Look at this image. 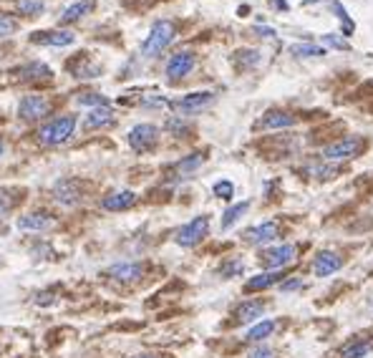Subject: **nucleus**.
Returning <instances> with one entry per match:
<instances>
[{
	"mask_svg": "<svg viewBox=\"0 0 373 358\" xmlns=\"http://www.w3.org/2000/svg\"><path fill=\"white\" fill-rule=\"evenodd\" d=\"M366 149V142L361 137H346V139H338V142H333L323 149V159L325 162H346V159H356L363 154Z\"/></svg>",
	"mask_w": 373,
	"mask_h": 358,
	"instance_id": "3",
	"label": "nucleus"
},
{
	"mask_svg": "<svg viewBox=\"0 0 373 358\" xmlns=\"http://www.w3.org/2000/svg\"><path fill=\"white\" fill-rule=\"evenodd\" d=\"M248 358H277V356L272 348H268V346H255V348L248 353Z\"/></svg>",
	"mask_w": 373,
	"mask_h": 358,
	"instance_id": "38",
	"label": "nucleus"
},
{
	"mask_svg": "<svg viewBox=\"0 0 373 358\" xmlns=\"http://www.w3.org/2000/svg\"><path fill=\"white\" fill-rule=\"evenodd\" d=\"M91 8H94V3H91V0H78V3H71L69 8H63L61 23H63V26H69V23L81 21L83 15L91 13Z\"/></svg>",
	"mask_w": 373,
	"mask_h": 358,
	"instance_id": "22",
	"label": "nucleus"
},
{
	"mask_svg": "<svg viewBox=\"0 0 373 358\" xmlns=\"http://www.w3.org/2000/svg\"><path fill=\"white\" fill-rule=\"evenodd\" d=\"M283 270H268V273H260V275L250 278L248 282H245V293H257V290H268L272 288V285H277V282L283 280Z\"/></svg>",
	"mask_w": 373,
	"mask_h": 358,
	"instance_id": "18",
	"label": "nucleus"
},
{
	"mask_svg": "<svg viewBox=\"0 0 373 358\" xmlns=\"http://www.w3.org/2000/svg\"><path fill=\"white\" fill-rule=\"evenodd\" d=\"M297 255V248L295 245H275V248L265 250L263 255H260V260H263V265L268 270H280L285 268L288 262H293Z\"/></svg>",
	"mask_w": 373,
	"mask_h": 358,
	"instance_id": "8",
	"label": "nucleus"
},
{
	"mask_svg": "<svg viewBox=\"0 0 373 358\" xmlns=\"http://www.w3.org/2000/svg\"><path fill=\"white\" fill-rule=\"evenodd\" d=\"M290 56L313 58V56H325V51L318 49V46H313V43H295V46H290Z\"/></svg>",
	"mask_w": 373,
	"mask_h": 358,
	"instance_id": "27",
	"label": "nucleus"
},
{
	"mask_svg": "<svg viewBox=\"0 0 373 358\" xmlns=\"http://www.w3.org/2000/svg\"><path fill=\"white\" fill-rule=\"evenodd\" d=\"M15 228L21 232H46L53 228V217L49 212H28L15 220Z\"/></svg>",
	"mask_w": 373,
	"mask_h": 358,
	"instance_id": "13",
	"label": "nucleus"
},
{
	"mask_svg": "<svg viewBox=\"0 0 373 358\" xmlns=\"http://www.w3.org/2000/svg\"><path fill=\"white\" fill-rule=\"evenodd\" d=\"M53 200L63 207H73L81 202V187L76 179H58L53 185Z\"/></svg>",
	"mask_w": 373,
	"mask_h": 358,
	"instance_id": "10",
	"label": "nucleus"
},
{
	"mask_svg": "<svg viewBox=\"0 0 373 358\" xmlns=\"http://www.w3.org/2000/svg\"><path fill=\"white\" fill-rule=\"evenodd\" d=\"M15 31H18V23H15L10 15L0 13V38H8V35H13Z\"/></svg>",
	"mask_w": 373,
	"mask_h": 358,
	"instance_id": "34",
	"label": "nucleus"
},
{
	"mask_svg": "<svg viewBox=\"0 0 373 358\" xmlns=\"http://www.w3.org/2000/svg\"><path fill=\"white\" fill-rule=\"evenodd\" d=\"M212 101H214L212 91H194V94L182 96L180 101H174V109L180 111V114H197V111L207 109Z\"/></svg>",
	"mask_w": 373,
	"mask_h": 358,
	"instance_id": "11",
	"label": "nucleus"
},
{
	"mask_svg": "<svg viewBox=\"0 0 373 358\" xmlns=\"http://www.w3.org/2000/svg\"><path fill=\"white\" fill-rule=\"evenodd\" d=\"M51 114V101L41 94H28L18 103V117L23 121H38V119L49 117Z\"/></svg>",
	"mask_w": 373,
	"mask_h": 358,
	"instance_id": "5",
	"label": "nucleus"
},
{
	"mask_svg": "<svg viewBox=\"0 0 373 358\" xmlns=\"http://www.w3.org/2000/svg\"><path fill=\"white\" fill-rule=\"evenodd\" d=\"M197 66V58H194L192 51H177L174 56H169V61H166V78L169 81H180V78L189 76L192 69Z\"/></svg>",
	"mask_w": 373,
	"mask_h": 358,
	"instance_id": "6",
	"label": "nucleus"
},
{
	"mask_svg": "<svg viewBox=\"0 0 373 358\" xmlns=\"http://www.w3.org/2000/svg\"><path fill=\"white\" fill-rule=\"evenodd\" d=\"M295 124V117L288 114V111H268L260 121H257V129H288V126Z\"/></svg>",
	"mask_w": 373,
	"mask_h": 358,
	"instance_id": "19",
	"label": "nucleus"
},
{
	"mask_svg": "<svg viewBox=\"0 0 373 358\" xmlns=\"http://www.w3.org/2000/svg\"><path fill=\"white\" fill-rule=\"evenodd\" d=\"M46 10V6H43L41 0H18V13L21 15H38V13H43Z\"/></svg>",
	"mask_w": 373,
	"mask_h": 358,
	"instance_id": "28",
	"label": "nucleus"
},
{
	"mask_svg": "<svg viewBox=\"0 0 373 358\" xmlns=\"http://www.w3.org/2000/svg\"><path fill=\"white\" fill-rule=\"evenodd\" d=\"M73 131H76V117H55L51 119L49 124H43L38 129V142L46 146H58V144H66L71 137H73Z\"/></svg>",
	"mask_w": 373,
	"mask_h": 358,
	"instance_id": "1",
	"label": "nucleus"
},
{
	"mask_svg": "<svg viewBox=\"0 0 373 358\" xmlns=\"http://www.w3.org/2000/svg\"><path fill=\"white\" fill-rule=\"evenodd\" d=\"M207 232H209V217L207 214H200V217H194V220H189L186 225H182V228L177 230L174 242H177L180 248H194V245H200V242L207 237Z\"/></svg>",
	"mask_w": 373,
	"mask_h": 358,
	"instance_id": "4",
	"label": "nucleus"
},
{
	"mask_svg": "<svg viewBox=\"0 0 373 358\" xmlns=\"http://www.w3.org/2000/svg\"><path fill=\"white\" fill-rule=\"evenodd\" d=\"M305 3H320V0H305Z\"/></svg>",
	"mask_w": 373,
	"mask_h": 358,
	"instance_id": "44",
	"label": "nucleus"
},
{
	"mask_svg": "<svg viewBox=\"0 0 373 358\" xmlns=\"http://www.w3.org/2000/svg\"><path fill=\"white\" fill-rule=\"evenodd\" d=\"M333 10H336V13H338L340 23H343V31H346V33H353V23L348 21V13H346V8L340 6L338 0H333Z\"/></svg>",
	"mask_w": 373,
	"mask_h": 358,
	"instance_id": "36",
	"label": "nucleus"
},
{
	"mask_svg": "<svg viewBox=\"0 0 373 358\" xmlns=\"http://www.w3.org/2000/svg\"><path fill=\"white\" fill-rule=\"evenodd\" d=\"M343 268V257L338 253H333V250H320L315 260H313V275L318 278H328L333 273H338Z\"/></svg>",
	"mask_w": 373,
	"mask_h": 358,
	"instance_id": "12",
	"label": "nucleus"
},
{
	"mask_svg": "<svg viewBox=\"0 0 373 358\" xmlns=\"http://www.w3.org/2000/svg\"><path fill=\"white\" fill-rule=\"evenodd\" d=\"M177 38V28L172 21H157L146 35V41L141 43V56L144 58H157L162 51L169 49V43Z\"/></svg>",
	"mask_w": 373,
	"mask_h": 358,
	"instance_id": "2",
	"label": "nucleus"
},
{
	"mask_svg": "<svg viewBox=\"0 0 373 358\" xmlns=\"http://www.w3.org/2000/svg\"><path fill=\"white\" fill-rule=\"evenodd\" d=\"M31 43H41V46H51V49H66L76 43V33L73 31H38L31 35Z\"/></svg>",
	"mask_w": 373,
	"mask_h": 358,
	"instance_id": "9",
	"label": "nucleus"
},
{
	"mask_svg": "<svg viewBox=\"0 0 373 358\" xmlns=\"http://www.w3.org/2000/svg\"><path fill=\"white\" fill-rule=\"evenodd\" d=\"M242 270H245V262H242L240 257H232V260H227L220 268V275L222 278H235V275H240Z\"/></svg>",
	"mask_w": 373,
	"mask_h": 358,
	"instance_id": "29",
	"label": "nucleus"
},
{
	"mask_svg": "<svg viewBox=\"0 0 373 358\" xmlns=\"http://www.w3.org/2000/svg\"><path fill=\"white\" fill-rule=\"evenodd\" d=\"M297 288H303V282H300V280H285V282H280V290H285V293H288V290H297Z\"/></svg>",
	"mask_w": 373,
	"mask_h": 358,
	"instance_id": "39",
	"label": "nucleus"
},
{
	"mask_svg": "<svg viewBox=\"0 0 373 358\" xmlns=\"http://www.w3.org/2000/svg\"><path fill=\"white\" fill-rule=\"evenodd\" d=\"M373 351V338L353 336L338 348V358H366Z\"/></svg>",
	"mask_w": 373,
	"mask_h": 358,
	"instance_id": "14",
	"label": "nucleus"
},
{
	"mask_svg": "<svg viewBox=\"0 0 373 358\" xmlns=\"http://www.w3.org/2000/svg\"><path fill=\"white\" fill-rule=\"evenodd\" d=\"M255 33H260L263 38H275V28H265V26H257Z\"/></svg>",
	"mask_w": 373,
	"mask_h": 358,
	"instance_id": "40",
	"label": "nucleus"
},
{
	"mask_svg": "<svg viewBox=\"0 0 373 358\" xmlns=\"http://www.w3.org/2000/svg\"><path fill=\"white\" fill-rule=\"evenodd\" d=\"M320 41H323L325 46H331V49H336V51H348V49H351V43H348V41H340L338 35H333V33L320 35Z\"/></svg>",
	"mask_w": 373,
	"mask_h": 358,
	"instance_id": "35",
	"label": "nucleus"
},
{
	"mask_svg": "<svg viewBox=\"0 0 373 358\" xmlns=\"http://www.w3.org/2000/svg\"><path fill=\"white\" fill-rule=\"evenodd\" d=\"M275 331H277V321H257V323L245 333V341H250V343H260V341L270 338Z\"/></svg>",
	"mask_w": 373,
	"mask_h": 358,
	"instance_id": "23",
	"label": "nucleus"
},
{
	"mask_svg": "<svg viewBox=\"0 0 373 358\" xmlns=\"http://www.w3.org/2000/svg\"><path fill=\"white\" fill-rule=\"evenodd\" d=\"M134 205H137V194L132 189H119V192L106 194L104 200H101V207H104L106 212H124V210H129Z\"/></svg>",
	"mask_w": 373,
	"mask_h": 358,
	"instance_id": "17",
	"label": "nucleus"
},
{
	"mask_svg": "<svg viewBox=\"0 0 373 358\" xmlns=\"http://www.w3.org/2000/svg\"><path fill=\"white\" fill-rule=\"evenodd\" d=\"M114 121V111L111 106H98V109H91L83 119V129L89 131H96V129H104Z\"/></svg>",
	"mask_w": 373,
	"mask_h": 358,
	"instance_id": "21",
	"label": "nucleus"
},
{
	"mask_svg": "<svg viewBox=\"0 0 373 358\" xmlns=\"http://www.w3.org/2000/svg\"><path fill=\"white\" fill-rule=\"evenodd\" d=\"M265 303L263 300H245L235 308V321L237 323H255L257 318H263Z\"/></svg>",
	"mask_w": 373,
	"mask_h": 358,
	"instance_id": "20",
	"label": "nucleus"
},
{
	"mask_svg": "<svg viewBox=\"0 0 373 358\" xmlns=\"http://www.w3.org/2000/svg\"><path fill=\"white\" fill-rule=\"evenodd\" d=\"M134 358H169V356H157V353H144V356H134Z\"/></svg>",
	"mask_w": 373,
	"mask_h": 358,
	"instance_id": "42",
	"label": "nucleus"
},
{
	"mask_svg": "<svg viewBox=\"0 0 373 358\" xmlns=\"http://www.w3.org/2000/svg\"><path fill=\"white\" fill-rule=\"evenodd\" d=\"M76 101H78V106H91V109H98V106H109V103H106V99L101 96V94H81Z\"/></svg>",
	"mask_w": 373,
	"mask_h": 358,
	"instance_id": "31",
	"label": "nucleus"
},
{
	"mask_svg": "<svg viewBox=\"0 0 373 358\" xmlns=\"http://www.w3.org/2000/svg\"><path fill=\"white\" fill-rule=\"evenodd\" d=\"M18 76L21 81H38V78H51V69L46 63L41 61H33V63H26L18 69Z\"/></svg>",
	"mask_w": 373,
	"mask_h": 358,
	"instance_id": "24",
	"label": "nucleus"
},
{
	"mask_svg": "<svg viewBox=\"0 0 373 358\" xmlns=\"http://www.w3.org/2000/svg\"><path fill=\"white\" fill-rule=\"evenodd\" d=\"M277 235H280V228H277V222H263V225H257V228H250L245 230V242L250 245H268V242L277 240Z\"/></svg>",
	"mask_w": 373,
	"mask_h": 358,
	"instance_id": "15",
	"label": "nucleus"
},
{
	"mask_svg": "<svg viewBox=\"0 0 373 358\" xmlns=\"http://www.w3.org/2000/svg\"><path fill=\"white\" fill-rule=\"evenodd\" d=\"M166 129L172 131V134H177V137L186 134V124L182 121V117H172V119H169V121H166Z\"/></svg>",
	"mask_w": 373,
	"mask_h": 358,
	"instance_id": "37",
	"label": "nucleus"
},
{
	"mask_svg": "<svg viewBox=\"0 0 373 358\" xmlns=\"http://www.w3.org/2000/svg\"><path fill=\"white\" fill-rule=\"evenodd\" d=\"M3 154H6V139L0 137V157H3Z\"/></svg>",
	"mask_w": 373,
	"mask_h": 358,
	"instance_id": "43",
	"label": "nucleus"
},
{
	"mask_svg": "<svg viewBox=\"0 0 373 358\" xmlns=\"http://www.w3.org/2000/svg\"><path fill=\"white\" fill-rule=\"evenodd\" d=\"M10 194H15V189H10V187H3V189H0V214H6L13 210L15 200Z\"/></svg>",
	"mask_w": 373,
	"mask_h": 358,
	"instance_id": "32",
	"label": "nucleus"
},
{
	"mask_svg": "<svg viewBox=\"0 0 373 358\" xmlns=\"http://www.w3.org/2000/svg\"><path fill=\"white\" fill-rule=\"evenodd\" d=\"M202 162H205V157H202V154H189V157H184L180 164L174 167V174H177V179H186L189 174L194 172V169H200Z\"/></svg>",
	"mask_w": 373,
	"mask_h": 358,
	"instance_id": "25",
	"label": "nucleus"
},
{
	"mask_svg": "<svg viewBox=\"0 0 373 358\" xmlns=\"http://www.w3.org/2000/svg\"><path fill=\"white\" fill-rule=\"evenodd\" d=\"M248 210H250V202H237V205L227 207V210H225V214H222V230L232 228V225H235V222L240 220V217L248 212Z\"/></svg>",
	"mask_w": 373,
	"mask_h": 358,
	"instance_id": "26",
	"label": "nucleus"
},
{
	"mask_svg": "<svg viewBox=\"0 0 373 358\" xmlns=\"http://www.w3.org/2000/svg\"><path fill=\"white\" fill-rule=\"evenodd\" d=\"M237 63H242V66H257V63H260V53L250 49H242L237 51Z\"/></svg>",
	"mask_w": 373,
	"mask_h": 358,
	"instance_id": "33",
	"label": "nucleus"
},
{
	"mask_svg": "<svg viewBox=\"0 0 373 358\" xmlns=\"http://www.w3.org/2000/svg\"><path fill=\"white\" fill-rule=\"evenodd\" d=\"M270 3H272L275 8H280V10H285V8H288V6H285V0H270Z\"/></svg>",
	"mask_w": 373,
	"mask_h": 358,
	"instance_id": "41",
	"label": "nucleus"
},
{
	"mask_svg": "<svg viewBox=\"0 0 373 358\" xmlns=\"http://www.w3.org/2000/svg\"><path fill=\"white\" fill-rule=\"evenodd\" d=\"M159 142V129L154 124H137L129 131V146L134 152H149Z\"/></svg>",
	"mask_w": 373,
	"mask_h": 358,
	"instance_id": "7",
	"label": "nucleus"
},
{
	"mask_svg": "<svg viewBox=\"0 0 373 358\" xmlns=\"http://www.w3.org/2000/svg\"><path fill=\"white\" fill-rule=\"evenodd\" d=\"M106 275L119 282H134L144 275V265H141V262H114V265L106 270Z\"/></svg>",
	"mask_w": 373,
	"mask_h": 358,
	"instance_id": "16",
	"label": "nucleus"
},
{
	"mask_svg": "<svg viewBox=\"0 0 373 358\" xmlns=\"http://www.w3.org/2000/svg\"><path fill=\"white\" fill-rule=\"evenodd\" d=\"M214 197H220V200H232V194H235V185L227 182V179H220L217 185L212 187Z\"/></svg>",
	"mask_w": 373,
	"mask_h": 358,
	"instance_id": "30",
	"label": "nucleus"
}]
</instances>
